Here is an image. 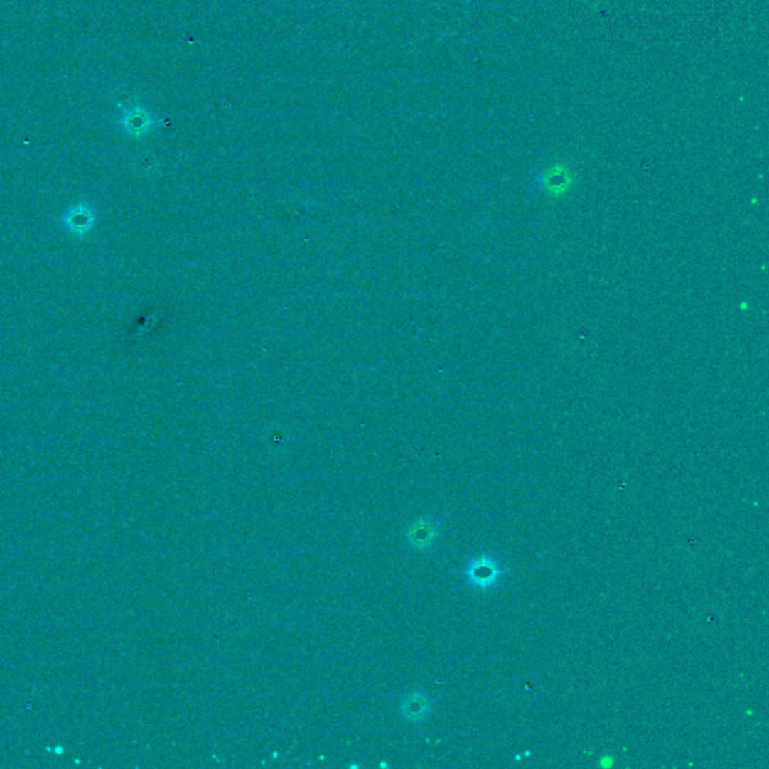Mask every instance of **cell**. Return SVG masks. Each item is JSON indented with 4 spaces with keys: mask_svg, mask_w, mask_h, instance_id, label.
Listing matches in <instances>:
<instances>
[{
    "mask_svg": "<svg viewBox=\"0 0 769 769\" xmlns=\"http://www.w3.org/2000/svg\"><path fill=\"white\" fill-rule=\"evenodd\" d=\"M466 574L472 585L487 589L490 586L496 585V581L500 576V569H499V565L495 562V559L490 558V556H481V558L475 559L468 566Z\"/></svg>",
    "mask_w": 769,
    "mask_h": 769,
    "instance_id": "obj_1",
    "label": "cell"
},
{
    "mask_svg": "<svg viewBox=\"0 0 769 769\" xmlns=\"http://www.w3.org/2000/svg\"><path fill=\"white\" fill-rule=\"evenodd\" d=\"M436 535V527L430 520H418L407 530V539L416 549L429 547Z\"/></svg>",
    "mask_w": 769,
    "mask_h": 769,
    "instance_id": "obj_2",
    "label": "cell"
},
{
    "mask_svg": "<svg viewBox=\"0 0 769 769\" xmlns=\"http://www.w3.org/2000/svg\"><path fill=\"white\" fill-rule=\"evenodd\" d=\"M429 711H430L429 699L419 693L407 696L402 704V714L407 720H412V721L422 720L429 714Z\"/></svg>",
    "mask_w": 769,
    "mask_h": 769,
    "instance_id": "obj_3",
    "label": "cell"
},
{
    "mask_svg": "<svg viewBox=\"0 0 769 769\" xmlns=\"http://www.w3.org/2000/svg\"><path fill=\"white\" fill-rule=\"evenodd\" d=\"M122 122H124L125 128L131 132V134H143V132H146L149 129V127L152 124L148 112H144L143 109L129 110L125 114Z\"/></svg>",
    "mask_w": 769,
    "mask_h": 769,
    "instance_id": "obj_4",
    "label": "cell"
}]
</instances>
